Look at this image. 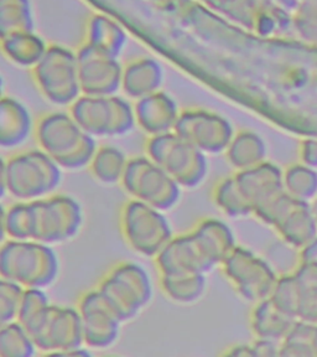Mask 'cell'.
<instances>
[{"mask_svg": "<svg viewBox=\"0 0 317 357\" xmlns=\"http://www.w3.org/2000/svg\"><path fill=\"white\" fill-rule=\"evenodd\" d=\"M82 223L81 205L68 195L20 201L6 210V234L11 240L59 245L76 237Z\"/></svg>", "mask_w": 317, "mask_h": 357, "instance_id": "obj_1", "label": "cell"}, {"mask_svg": "<svg viewBox=\"0 0 317 357\" xmlns=\"http://www.w3.org/2000/svg\"><path fill=\"white\" fill-rule=\"evenodd\" d=\"M17 321L40 351L66 356L84 345L77 309L51 304L44 289H24Z\"/></svg>", "mask_w": 317, "mask_h": 357, "instance_id": "obj_2", "label": "cell"}, {"mask_svg": "<svg viewBox=\"0 0 317 357\" xmlns=\"http://www.w3.org/2000/svg\"><path fill=\"white\" fill-rule=\"evenodd\" d=\"M35 133L40 149L65 170H81L89 167L98 149L95 137L84 132L71 114L62 112L41 118Z\"/></svg>", "mask_w": 317, "mask_h": 357, "instance_id": "obj_3", "label": "cell"}, {"mask_svg": "<svg viewBox=\"0 0 317 357\" xmlns=\"http://www.w3.org/2000/svg\"><path fill=\"white\" fill-rule=\"evenodd\" d=\"M60 262L52 245L33 240H8L0 245V277L24 289H45L59 277Z\"/></svg>", "mask_w": 317, "mask_h": 357, "instance_id": "obj_4", "label": "cell"}, {"mask_svg": "<svg viewBox=\"0 0 317 357\" xmlns=\"http://www.w3.org/2000/svg\"><path fill=\"white\" fill-rule=\"evenodd\" d=\"M61 170L42 149L19 153L6 162L8 192L19 201L44 199L59 188Z\"/></svg>", "mask_w": 317, "mask_h": 357, "instance_id": "obj_5", "label": "cell"}, {"mask_svg": "<svg viewBox=\"0 0 317 357\" xmlns=\"http://www.w3.org/2000/svg\"><path fill=\"white\" fill-rule=\"evenodd\" d=\"M70 114L92 137L124 135L137 123L128 102L113 95L78 97L71 105Z\"/></svg>", "mask_w": 317, "mask_h": 357, "instance_id": "obj_6", "label": "cell"}, {"mask_svg": "<svg viewBox=\"0 0 317 357\" xmlns=\"http://www.w3.org/2000/svg\"><path fill=\"white\" fill-rule=\"evenodd\" d=\"M98 289L116 309L123 323L135 318L153 298L150 277L137 263L116 266L100 282Z\"/></svg>", "mask_w": 317, "mask_h": 357, "instance_id": "obj_7", "label": "cell"}, {"mask_svg": "<svg viewBox=\"0 0 317 357\" xmlns=\"http://www.w3.org/2000/svg\"><path fill=\"white\" fill-rule=\"evenodd\" d=\"M33 70L35 82L51 103L67 106L79 97L77 55L72 51L51 46Z\"/></svg>", "mask_w": 317, "mask_h": 357, "instance_id": "obj_8", "label": "cell"}, {"mask_svg": "<svg viewBox=\"0 0 317 357\" xmlns=\"http://www.w3.org/2000/svg\"><path fill=\"white\" fill-rule=\"evenodd\" d=\"M121 226L124 240L141 256L155 258L173 238L162 210L135 199L123 207Z\"/></svg>", "mask_w": 317, "mask_h": 357, "instance_id": "obj_9", "label": "cell"}, {"mask_svg": "<svg viewBox=\"0 0 317 357\" xmlns=\"http://www.w3.org/2000/svg\"><path fill=\"white\" fill-rule=\"evenodd\" d=\"M121 183L133 199L162 211L178 201V183L148 155L129 159Z\"/></svg>", "mask_w": 317, "mask_h": 357, "instance_id": "obj_10", "label": "cell"}, {"mask_svg": "<svg viewBox=\"0 0 317 357\" xmlns=\"http://www.w3.org/2000/svg\"><path fill=\"white\" fill-rule=\"evenodd\" d=\"M146 154L178 185L194 184L200 176V158L191 143L178 134L151 137L146 143Z\"/></svg>", "mask_w": 317, "mask_h": 357, "instance_id": "obj_11", "label": "cell"}, {"mask_svg": "<svg viewBox=\"0 0 317 357\" xmlns=\"http://www.w3.org/2000/svg\"><path fill=\"white\" fill-rule=\"evenodd\" d=\"M77 310L82 321L84 345L105 349L117 341L122 319L98 288L81 298Z\"/></svg>", "mask_w": 317, "mask_h": 357, "instance_id": "obj_12", "label": "cell"}, {"mask_svg": "<svg viewBox=\"0 0 317 357\" xmlns=\"http://www.w3.org/2000/svg\"><path fill=\"white\" fill-rule=\"evenodd\" d=\"M81 92L86 96H109L122 86L123 71L116 57L86 46L77 55Z\"/></svg>", "mask_w": 317, "mask_h": 357, "instance_id": "obj_13", "label": "cell"}, {"mask_svg": "<svg viewBox=\"0 0 317 357\" xmlns=\"http://www.w3.org/2000/svg\"><path fill=\"white\" fill-rule=\"evenodd\" d=\"M134 116L140 128L151 137L170 133L178 122L173 100L159 91L137 100Z\"/></svg>", "mask_w": 317, "mask_h": 357, "instance_id": "obj_14", "label": "cell"}, {"mask_svg": "<svg viewBox=\"0 0 317 357\" xmlns=\"http://www.w3.org/2000/svg\"><path fill=\"white\" fill-rule=\"evenodd\" d=\"M33 118L20 100L3 96L0 98V148L15 149L29 139Z\"/></svg>", "mask_w": 317, "mask_h": 357, "instance_id": "obj_15", "label": "cell"}, {"mask_svg": "<svg viewBox=\"0 0 317 357\" xmlns=\"http://www.w3.org/2000/svg\"><path fill=\"white\" fill-rule=\"evenodd\" d=\"M162 78V70L155 61L140 59L124 68L122 89L130 98L140 100L159 91Z\"/></svg>", "mask_w": 317, "mask_h": 357, "instance_id": "obj_16", "label": "cell"}, {"mask_svg": "<svg viewBox=\"0 0 317 357\" xmlns=\"http://www.w3.org/2000/svg\"><path fill=\"white\" fill-rule=\"evenodd\" d=\"M128 159L121 149L114 146H102L95 151L89 164L91 172L103 184H117L122 181Z\"/></svg>", "mask_w": 317, "mask_h": 357, "instance_id": "obj_17", "label": "cell"}, {"mask_svg": "<svg viewBox=\"0 0 317 357\" xmlns=\"http://www.w3.org/2000/svg\"><path fill=\"white\" fill-rule=\"evenodd\" d=\"M36 351L33 339L17 320L0 329V357H33Z\"/></svg>", "mask_w": 317, "mask_h": 357, "instance_id": "obj_18", "label": "cell"}, {"mask_svg": "<svg viewBox=\"0 0 317 357\" xmlns=\"http://www.w3.org/2000/svg\"><path fill=\"white\" fill-rule=\"evenodd\" d=\"M24 288L0 277V329L17 321Z\"/></svg>", "mask_w": 317, "mask_h": 357, "instance_id": "obj_19", "label": "cell"}, {"mask_svg": "<svg viewBox=\"0 0 317 357\" xmlns=\"http://www.w3.org/2000/svg\"><path fill=\"white\" fill-rule=\"evenodd\" d=\"M162 288L173 301H186L195 296L199 279L195 274H162Z\"/></svg>", "mask_w": 317, "mask_h": 357, "instance_id": "obj_20", "label": "cell"}, {"mask_svg": "<svg viewBox=\"0 0 317 357\" xmlns=\"http://www.w3.org/2000/svg\"><path fill=\"white\" fill-rule=\"evenodd\" d=\"M8 194L6 186V162L0 156V199Z\"/></svg>", "mask_w": 317, "mask_h": 357, "instance_id": "obj_21", "label": "cell"}, {"mask_svg": "<svg viewBox=\"0 0 317 357\" xmlns=\"http://www.w3.org/2000/svg\"><path fill=\"white\" fill-rule=\"evenodd\" d=\"M8 238L6 234V208L0 204V245H3Z\"/></svg>", "mask_w": 317, "mask_h": 357, "instance_id": "obj_22", "label": "cell"}, {"mask_svg": "<svg viewBox=\"0 0 317 357\" xmlns=\"http://www.w3.org/2000/svg\"><path fill=\"white\" fill-rule=\"evenodd\" d=\"M4 96V81L0 77V98Z\"/></svg>", "mask_w": 317, "mask_h": 357, "instance_id": "obj_23", "label": "cell"}]
</instances>
